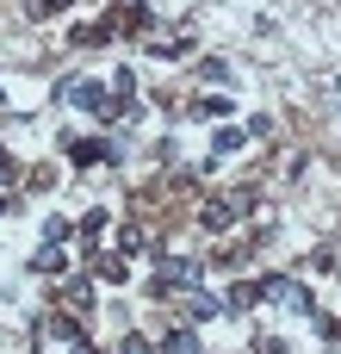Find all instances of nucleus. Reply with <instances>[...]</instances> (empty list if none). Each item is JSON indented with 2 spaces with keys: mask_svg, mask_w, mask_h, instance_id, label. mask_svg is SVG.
<instances>
[{
  "mask_svg": "<svg viewBox=\"0 0 341 354\" xmlns=\"http://www.w3.org/2000/svg\"><path fill=\"white\" fill-rule=\"evenodd\" d=\"M255 199H261V187H230V193H217V199L199 205V224H205L211 236H230V230L255 212Z\"/></svg>",
  "mask_w": 341,
  "mask_h": 354,
  "instance_id": "f257e3e1",
  "label": "nucleus"
},
{
  "mask_svg": "<svg viewBox=\"0 0 341 354\" xmlns=\"http://www.w3.org/2000/svg\"><path fill=\"white\" fill-rule=\"evenodd\" d=\"M87 268H93L99 286H124V280H130V255H118V249H93Z\"/></svg>",
  "mask_w": 341,
  "mask_h": 354,
  "instance_id": "0eeeda50",
  "label": "nucleus"
},
{
  "mask_svg": "<svg viewBox=\"0 0 341 354\" xmlns=\"http://www.w3.org/2000/svg\"><path fill=\"white\" fill-rule=\"evenodd\" d=\"M62 100H68V106H81V112H93V118L106 124V106H112L106 75H68V81H62Z\"/></svg>",
  "mask_w": 341,
  "mask_h": 354,
  "instance_id": "20e7f679",
  "label": "nucleus"
},
{
  "mask_svg": "<svg viewBox=\"0 0 341 354\" xmlns=\"http://www.w3.org/2000/svg\"><path fill=\"white\" fill-rule=\"evenodd\" d=\"M31 274H68V243H43L31 255Z\"/></svg>",
  "mask_w": 341,
  "mask_h": 354,
  "instance_id": "2eb2a0df",
  "label": "nucleus"
},
{
  "mask_svg": "<svg viewBox=\"0 0 341 354\" xmlns=\"http://www.w3.org/2000/svg\"><path fill=\"white\" fill-rule=\"evenodd\" d=\"M62 156H68V168H99V162L118 156V143L112 137H68L62 131Z\"/></svg>",
  "mask_w": 341,
  "mask_h": 354,
  "instance_id": "39448f33",
  "label": "nucleus"
},
{
  "mask_svg": "<svg viewBox=\"0 0 341 354\" xmlns=\"http://www.w3.org/2000/svg\"><path fill=\"white\" fill-rule=\"evenodd\" d=\"M68 354H99V348H93V342H75V348H68Z\"/></svg>",
  "mask_w": 341,
  "mask_h": 354,
  "instance_id": "b1692460",
  "label": "nucleus"
},
{
  "mask_svg": "<svg viewBox=\"0 0 341 354\" xmlns=\"http://www.w3.org/2000/svg\"><path fill=\"white\" fill-rule=\"evenodd\" d=\"M106 31L112 37H149L155 31V6L149 0H106Z\"/></svg>",
  "mask_w": 341,
  "mask_h": 354,
  "instance_id": "7ed1b4c3",
  "label": "nucleus"
},
{
  "mask_svg": "<svg viewBox=\"0 0 341 354\" xmlns=\"http://www.w3.org/2000/svg\"><path fill=\"white\" fill-rule=\"evenodd\" d=\"M68 44L75 50H99V44H112V31H106V19H87V25H68Z\"/></svg>",
  "mask_w": 341,
  "mask_h": 354,
  "instance_id": "4468645a",
  "label": "nucleus"
},
{
  "mask_svg": "<svg viewBox=\"0 0 341 354\" xmlns=\"http://www.w3.org/2000/svg\"><path fill=\"white\" fill-rule=\"evenodd\" d=\"M217 311H224V299H217V292H205V286L180 292V317H186V324H205V317H217Z\"/></svg>",
  "mask_w": 341,
  "mask_h": 354,
  "instance_id": "1a4fd4ad",
  "label": "nucleus"
},
{
  "mask_svg": "<svg viewBox=\"0 0 341 354\" xmlns=\"http://www.w3.org/2000/svg\"><path fill=\"white\" fill-rule=\"evenodd\" d=\"M255 354H286V342H280V336H267V330H261V336H255Z\"/></svg>",
  "mask_w": 341,
  "mask_h": 354,
  "instance_id": "4be33fe9",
  "label": "nucleus"
},
{
  "mask_svg": "<svg viewBox=\"0 0 341 354\" xmlns=\"http://www.w3.org/2000/svg\"><path fill=\"white\" fill-rule=\"evenodd\" d=\"M217 299H224V311H230V317H242V311H255V305H261V299H255V280H230Z\"/></svg>",
  "mask_w": 341,
  "mask_h": 354,
  "instance_id": "f8f14e48",
  "label": "nucleus"
},
{
  "mask_svg": "<svg viewBox=\"0 0 341 354\" xmlns=\"http://www.w3.org/2000/svg\"><path fill=\"white\" fill-rule=\"evenodd\" d=\"M112 354H162V342H149V336H137V330H124L118 336V348Z\"/></svg>",
  "mask_w": 341,
  "mask_h": 354,
  "instance_id": "f3484780",
  "label": "nucleus"
},
{
  "mask_svg": "<svg viewBox=\"0 0 341 354\" xmlns=\"http://www.w3.org/2000/svg\"><path fill=\"white\" fill-rule=\"evenodd\" d=\"M199 280H205V268H199L193 255H168V249H162V255H155V274H149V299L168 305V299H180V292H193Z\"/></svg>",
  "mask_w": 341,
  "mask_h": 354,
  "instance_id": "f03ea898",
  "label": "nucleus"
},
{
  "mask_svg": "<svg viewBox=\"0 0 341 354\" xmlns=\"http://www.w3.org/2000/svg\"><path fill=\"white\" fill-rule=\"evenodd\" d=\"M149 249H155V236H149V224H143V218L118 224V255H149Z\"/></svg>",
  "mask_w": 341,
  "mask_h": 354,
  "instance_id": "9d476101",
  "label": "nucleus"
},
{
  "mask_svg": "<svg viewBox=\"0 0 341 354\" xmlns=\"http://www.w3.org/2000/svg\"><path fill=\"white\" fill-rule=\"evenodd\" d=\"M68 236H75L68 218H43V243H68Z\"/></svg>",
  "mask_w": 341,
  "mask_h": 354,
  "instance_id": "412c9836",
  "label": "nucleus"
},
{
  "mask_svg": "<svg viewBox=\"0 0 341 354\" xmlns=\"http://www.w3.org/2000/svg\"><path fill=\"white\" fill-rule=\"evenodd\" d=\"M68 6H75V0H25L31 19H56V12H68Z\"/></svg>",
  "mask_w": 341,
  "mask_h": 354,
  "instance_id": "6ab92c4d",
  "label": "nucleus"
},
{
  "mask_svg": "<svg viewBox=\"0 0 341 354\" xmlns=\"http://www.w3.org/2000/svg\"><path fill=\"white\" fill-rule=\"evenodd\" d=\"M0 218H6V193H0Z\"/></svg>",
  "mask_w": 341,
  "mask_h": 354,
  "instance_id": "393cba45",
  "label": "nucleus"
},
{
  "mask_svg": "<svg viewBox=\"0 0 341 354\" xmlns=\"http://www.w3.org/2000/svg\"><path fill=\"white\" fill-rule=\"evenodd\" d=\"M12 174H19V168H12V149L0 143V180H12Z\"/></svg>",
  "mask_w": 341,
  "mask_h": 354,
  "instance_id": "5701e85b",
  "label": "nucleus"
},
{
  "mask_svg": "<svg viewBox=\"0 0 341 354\" xmlns=\"http://www.w3.org/2000/svg\"><path fill=\"white\" fill-rule=\"evenodd\" d=\"M93 286H99L93 274H62V286H56V305H62V311H75V317H93V299H99Z\"/></svg>",
  "mask_w": 341,
  "mask_h": 354,
  "instance_id": "423d86ee",
  "label": "nucleus"
},
{
  "mask_svg": "<svg viewBox=\"0 0 341 354\" xmlns=\"http://www.w3.org/2000/svg\"><path fill=\"white\" fill-rule=\"evenodd\" d=\"M155 342H162V354H199V330H193V324H174V330H162Z\"/></svg>",
  "mask_w": 341,
  "mask_h": 354,
  "instance_id": "ddd939ff",
  "label": "nucleus"
},
{
  "mask_svg": "<svg viewBox=\"0 0 341 354\" xmlns=\"http://www.w3.org/2000/svg\"><path fill=\"white\" fill-rule=\"evenodd\" d=\"M106 224H112V212H106V205H93V212H87V218L75 224V236H81V249H87V255L99 249V236H106Z\"/></svg>",
  "mask_w": 341,
  "mask_h": 354,
  "instance_id": "9b49d317",
  "label": "nucleus"
},
{
  "mask_svg": "<svg viewBox=\"0 0 341 354\" xmlns=\"http://www.w3.org/2000/svg\"><path fill=\"white\" fill-rule=\"evenodd\" d=\"M193 112H199V118H224V112H230V100H224V93H199V100H193Z\"/></svg>",
  "mask_w": 341,
  "mask_h": 354,
  "instance_id": "a211bd4d",
  "label": "nucleus"
},
{
  "mask_svg": "<svg viewBox=\"0 0 341 354\" xmlns=\"http://www.w3.org/2000/svg\"><path fill=\"white\" fill-rule=\"evenodd\" d=\"M43 336H50V342H68V348H75V342H87V317H75V311H62V305H56V311L43 317Z\"/></svg>",
  "mask_w": 341,
  "mask_h": 354,
  "instance_id": "6e6552de",
  "label": "nucleus"
},
{
  "mask_svg": "<svg viewBox=\"0 0 341 354\" xmlns=\"http://www.w3.org/2000/svg\"><path fill=\"white\" fill-rule=\"evenodd\" d=\"M242 143H249V131H236V124H217L211 131V156H236Z\"/></svg>",
  "mask_w": 341,
  "mask_h": 354,
  "instance_id": "dca6fc26",
  "label": "nucleus"
},
{
  "mask_svg": "<svg viewBox=\"0 0 341 354\" xmlns=\"http://www.w3.org/2000/svg\"><path fill=\"white\" fill-rule=\"evenodd\" d=\"M199 81H230V62H224V56H205V62H199Z\"/></svg>",
  "mask_w": 341,
  "mask_h": 354,
  "instance_id": "aec40b11",
  "label": "nucleus"
}]
</instances>
